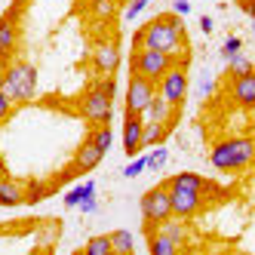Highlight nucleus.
<instances>
[{
	"label": "nucleus",
	"instance_id": "72a5a7b5",
	"mask_svg": "<svg viewBox=\"0 0 255 255\" xmlns=\"http://www.w3.org/2000/svg\"><path fill=\"white\" fill-rule=\"evenodd\" d=\"M172 12L175 15H188L191 12V3H188V0H172Z\"/></svg>",
	"mask_w": 255,
	"mask_h": 255
},
{
	"label": "nucleus",
	"instance_id": "9b49d317",
	"mask_svg": "<svg viewBox=\"0 0 255 255\" xmlns=\"http://www.w3.org/2000/svg\"><path fill=\"white\" fill-rule=\"evenodd\" d=\"M231 99L240 108H255V71L231 77Z\"/></svg>",
	"mask_w": 255,
	"mask_h": 255
},
{
	"label": "nucleus",
	"instance_id": "412c9836",
	"mask_svg": "<svg viewBox=\"0 0 255 255\" xmlns=\"http://www.w3.org/2000/svg\"><path fill=\"white\" fill-rule=\"evenodd\" d=\"M89 194H96V181H83V185L71 188V191L65 194V206H80V200L89 197Z\"/></svg>",
	"mask_w": 255,
	"mask_h": 255
},
{
	"label": "nucleus",
	"instance_id": "423d86ee",
	"mask_svg": "<svg viewBox=\"0 0 255 255\" xmlns=\"http://www.w3.org/2000/svg\"><path fill=\"white\" fill-rule=\"evenodd\" d=\"M141 222L148 231H154L157 225H163L166 218H175L172 215V197H169V185H157L151 188L148 194L141 197Z\"/></svg>",
	"mask_w": 255,
	"mask_h": 255
},
{
	"label": "nucleus",
	"instance_id": "6ab92c4d",
	"mask_svg": "<svg viewBox=\"0 0 255 255\" xmlns=\"http://www.w3.org/2000/svg\"><path fill=\"white\" fill-rule=\"evenodd\" d=\"M169 135L166 123H144V148H154V144H163V138Z\"/></svg>",
	"mask_w": 255,
	"mask_h": 255
},
{
	"label": "nucleus",
	"instance_id": "f257e3e1",
	"mask_svg": "<svg viewBox=\"0 0 255 255\" xmlns=\"http://www.w3.org/2000/svg\"><path fill=\"white\" fill-rule=\"evenodd\" d=\"M135 46L163 49V52H172V56H178V52L185 49V25L178 22L175 12L157 15V19H151L144 28H138V34L132 37V49H135Z\"/></svg>",
	"mask_w": 255,
	"mask_h": 255
},
{
	"label": "nucleus",
	"instance_id": "473e14b6",
	"mask_svg": "<svg viewBox=\"0 0 255 255\" xmlns=\"http://www.w3.org/2000/svg\"><path fill=\"white\" fill-rule=\"evenodd\" d=\"M77 209H83L86 215H93V212L99 209V200H96V194H89V197H83V200H80V206H77Z\"/></svg>",
	"mask_w": 255,
	"mask_h": 255
},
{
	"label": "nucleus",
	"instance_id": "bb28decb",
	"mask_svg": "<svg viewBox=\"0 0 255 255\" xmlns=\"http://www.w3.org/2000/svg\"><path fill=\"white\" fill-rule=\"evenodd\" d=\"M89 138H93V141L99 144V148L108 154V148H111V126H108V123L96 126V129H93V135H89Z\"/></svg>",
	"mask_w": 255,
	"mask_h": 255
},
{
	"label": "nucleus",
	"instance_id": "c756f323",
	"mask_svg": "<svg viewBox=\"0 0 255 255\" xmlns=\"http://www.w3.org/2000/svg\"><path fill=\"white\" fill-rule=\"evenodd\" d=\"M240 49H243V40H240V37H228V40L222 43V56L231 59V56H237Z\"/></svg>",
	"mask_w": 255,
	"mask_h": 255
},
{
	"label": "nucleus",
	"instance_id": "f8f14e48",
	"mask_svg": "<svg viewBox=\"0 0 255 255\" xmlns=\"http://www.w3.org/2000/svg\"><path fill=\"white\" fill-rule=\"evenodd\" d=\"M15 43H19V22H15V15H3L0 19V59H6L15 52Z\"/></svg>",
	"mask_w": 255,
	"mask_h": 255
},
{
	"label": "nucleus",
	"instance_id": "2f4dec72",
	"mask_svg": "<svg viewBox=\"0 0 255 255\" xmlns=\"http://www.w3.org/2000/svg\"><path fill=\"white\" fill-rule=\"evenodd\" d=\"M9 102H12V99L3 93V86H0V123H3V120L9 117V111H12V105H9Z\"/></svg>",
	"mask_w": 255,
	"mask_h": 255
},
{
	"label": "nucleus",
	"instance_id": "f3484780",
	"mask_svg": "<svg viewBox=\"0 0 255 255\" xmlns=\"http://www.w3.org/2000/svg\"><path fill=\"white\" fill-rule=\"evenodd\" d=\"M148 249H151V255H175L181 246L172 240V237H166L163 231H148Z\"/></svg>",
	"mask_w": 255,
	"mask_h": 255
},
{
	"label": "nucleus",
	"instance_id": "58836bf2",
	"mask_svg": "<svg viewBox=\"0 0 255 255\" xmlns=\"http://www.w3.org/2000/svg\"><path fill=\"white\" fill-rule=\"evenodd\" d=\"M252 31H255V28H252Z\"/></svg>",
	"mask_w": 255,
	"mask_h": 255
},
{
	"label": "nucleus",
	"instance_id": "cd10ccee",
	"mask_svg": "<svg viewBox=\"0 0 255 255\" xmlns=\"http://www.w3.org/2000/svg\"><path fill=\"white\" fill-rule=\"evenodd\" d=\"M117 0H93V15L96 19H111Z\"/></svg>",
	"mask_w": 255,
	"mask_h": 255
},
{
	"label": "nucleus",
	"instance_id": "2eb2a0df",
	"mask_svg": "<svg viewBox=\"0 0 255 255\" xmlns=\"http://www.w3.org/2000/svg\"><path fill=\"white\" fill-rule=\"evenodd\" d=\"M102 157H105V151L99 148V144L93 141V138H86L80 148H77V157H74V166L80 169V172H89V169H96L99 163H102Z\"/></svg>",
	"mask_w": 255,
	"mask_h": 255
},
{
	"label": "nucleus",
	"instance_id": "1a4fd4ad",
	"mask_svg": "<svg viewBox=\"0 0 255 255\" xmlns=\"http://www.w3.org/2000/svg\"><path fill=\"white\" fill-rule=\"evenodd\" d=\"M144 148V117L141 114H126L123 117V151L135 157Z\"/></svg>",
	"mask_w": 255,
	"mask_h": 255
},
{
	"label": "nucleus",
	"instance_id": "7c9ffc66",
	"mask_svg": "<svg viewBox=\"0 0 255 255\" xmlns=\"http://www.w3.org/2000/svg\"><path fill=\"white\" fill-rule=\"evenodd\" d=\"M43 194H46V188H43V185H34V181H31L28 191H25V200H28V203H37V200H43Z\"/></svg>",
	"mask_w": 255,
	"mask_h": 255
},
{
	"label": "nucleus",
	"instance_id": "4c0bfd02",
	"mask_svg": "<svg viewBox=\"0 0 255 255\" xmlns=\"http://www.w3.org/2000/svg\"><path fill=\"white\" fill-rule=\"evenodd\" d=\"M25 3H31V0H12V6H25Z\"/></svg>",
	"mask_w": 255,
	"mask_h": 255
},
{
	"label": "nucleus",
	"instance_id": "c9c22d12",
	"mask_svg": "<svg viewBox=\"0 0 255 255\" xmlns=\"http://www.w3.org/2000/svg\"><path fill=\"white\" fill-rule=\"evenodd\" d=\"M209 93H212V80L203 77V83H200V96H209Z\"/></svg>",
	"mask_w": 255,
	"mask_h": 255
},
{
	"label": "nucleus",
	"instance_id": "6e6552de",
	"mask_svg": "<svg viewBox=\"0 0 255 255\" xmlns=\"http://www.w3.org/2000/svg\"><path fill=\"white\" fill-rule=\"evenodd\" d=\"M157 93L166 99L169 105H175V108L185 105V96H188V74H185V65H172L166 74L157 80Z\"/></svg>",
	"mask_w": 255,
	"mask_h": 255
},
{
	"label": "nucleus",
	"instance_id": "393cba45",
	"mask_svg": "<svg viewBox=\"0 0 255 255\" xmlns=\"http://www.w3.org/2000/svg\"><path fill=\"white\" fill-rule=\"evenodd\" d=\"M144 169H148V154H135V157L123 166V175H126V178H135V175H141Z\"/></svg>",
	"mask_w": 255,
	"mask_h": 255
},
{
	"label": "nucleus",
	"instance_id": "b1692460",
	"mask_svg": "<svg viewBox=\"0 0 255 255\" xmlns=\"http://www.w3.org/2000/svg\"><path fill=\"white\" fill-rule=\"evenodd\" d=\"M228 71H231V77H240V74H249V71H255V65H252V59H246V56H231L228 59Z\"/></svg>",
	"mask_w": 255,
	"mask_h": 255
},
{
	"label": "nucleus",
	"instance_id": "a878e982",
	"mask_svg": "<svg viewBox=\"0 0 255 255\" xmlns=\"http://www.w3.org/2000/svg\"><path fill=\"white\" fill-rule=\"evenodd\" d=\"M166 160H169V151L166 148H163V144H154V151L148 154V169H163V166H166Z\"/></svg>",
	"mask_w": 255,
	"mask_h": 255
},
{
	"label": "nucleus",
	"instance_id": "4468645a",
	"mask_svg": "<svg viewBox=\"0 0 255 255\" xmlns=\"http://www.w3.org/2000/svg\"><path fill=\"white\" fill-rule=\"evenodd\" d=\"M93 65L99 74H114L117 65H120V49L114 43H99L93 52Z\"/></svg>",
	"mask_w": 255,
	"mask_h": 255
},
{
	"label": "nucleus",
	"instance_id": "39448f33",
	"mask_svg": "<svg viewBox=\"0 0 255 255\" xmlns=\"http://www.w3.org/2000/svg\"><path fill=\"white\" fill-rule=\"evenodd\" d=\"M172 65H188L185 56H172V52H163V49H148V46H135L132 49V59H129V71L132 74H144L151 80H160Z\"/></svg>",
	"mask_w": 255,
	"mask_h": 255
},
{
	"label": "nucleus",
	"instance_id": "7ed1b4c3",
	"mask_svg": "<svg viewBox=\"0 0 255 255\" xmlns=\"http://www.w3.org/2000/svg\"><path fill=\"white\" fill-rule=\"evenodd\" d=\"M111 105H114V80L111 74H102L80 99V114L86 123L102 126V123H111Z\"/></svg>",
	"mask_w": 255,
	"mask_h": 255
},
{
	"label": "nucleus",
	"instance_id": "dca6fc26",
	"mask_svg": "<svg viewBox=\"0 0 255 255\" xmlns=\"http://www.w3.org/2000/svg\"><path fill=\"white\" fill-rule=\"evenodd\" d=\"M25 203V188L15 178H0V206H22Z\"/></svg>",
	"mask_w": 255,
	"mask_h": 255
},
{
	"label": "nucleus",
	"instance_id": "f704fd0d",
	"mask_svg": "<svg viewBox=\"0 0 255 255\" xmlns=\"http://www.w3.org/2000/svg\"><path fill=\"white\" fill-rule=\"evenodd\" d=\"M237 6H240L246 15H252V19H255V0H237Z\"/></svg>",
	"mask_w": 255,
	"mask_h": 255
},
{
	"label": "nucleus",
	"instance_id": "9d476101",
	"mask_svg": "<svg viewBox=\"0 0 255 255\" xmlns=\"http://www.w3.org/2000/svg\"><path fill=\"white\" fill-rule=\"evenodd\" d=\"M169 197H172V215L175 218H191L203 209V197L200 191H181V188H169Z\"/></svg>",
	"mask_w": 255,
	"mask_h": 255
},
{
	"label": "nucleus",
	"instance_id": "f03ea898",
	"mask_svg": "<svg viewBox=\"0 0 255 255\" xmlns=\"http://www.w3.org/2000/svg\"><path fill=\"white\" fill-rule=\"evenodd\" d=\"M252 160H255V138H246V135L225 138V141L212 144V151H209V163L218 172H240Z\"/></svg>",
	"mask_w": 255,
	"mask_h": 255
},
{
	"label": "nucleus",
	"instance_id": "4be33fe9",
	"mask_svg": "<svg viewBox=\"0 0 255 255\" xmlns=\"http://www.w3.org/2000/svg\"><path fill=\"white\" fill-rule=\"evenodd\" d=\"M108 252H114V243H111V237H108V234L89 237V243H86V255H108Z\"/></svg>",
	"mask_w": 255,
	"mask_h": 255
},
{
	"label": "nucleus",
	"instance_id": "0eeeda50",
	"mask_svg": "<svg viewBox=\"0 0 255 255\" xmlns=\"http://www.w3.org/2000/svg\"><path fill=\"white\" fill-rule=\"evenodd\" d=\"M157 96V80L144 77V74H132L129 71V86H126V114H144L148 105Z\"/></svg>",
	"mask_w": 255,
	"mask_h": 255
},
{
	"label": "nucleus",
	"instance_id": "5701e85b",
	"mask_svg": "<svg viewBox=\"0 0 255 255\" xmlns=\"http://www.w3.org/2000/svg\"><path fill=\"white\" fill-rule=\"evenodd\" d=\"M157 231H163L166 237H172V240H175L178 246H185V237H188V231L181 228V218H178V222H172V218H166V222H163V225H157Z\"/></svg>",
	"mask_w": 255,
	"mask_h": 255
},
{
	"label": "nucleus",
	"instance_id": "20e7f679",
	"mask_svg": "<svg viewBox=\"0 0 255 255\" xmlns=\"http://www.w3.org/2000/svg\"><path fill=\"white\" fill-rule=\"evenodd\" d=\"M3 93L12 99V102H31L34 93H37V68L25 59H15L12 65L6 62V71H3Z\"/></svg>",
	"mask_w": 255,
	"mask_h": 255
},
{
	"label": "nucleus",
	"instance_id": "ddd939ff",
	"mask_svg": "<svg viewBox=\"0 0 255 255\" xmlns=\"http://www.w3.org/2000/svg\"><path fill=\"white\" fill-rule=\"evenodd\" d=\"M175 114H178V108H175V105H169L166 99L157 93V96H154V102L148 105V111H144L141 117H144V123H166V126H172Z\"/></svg>",
	"mask_w": 255,
	"mask_h": 255
},
{
	"label": "nucleus",
	"instance_id": "aec40b11",
	"mask_svg": "<svg viewBox=\"0 0 255 255\" xmlns=\"http://www.w3.org/2000/svg\"><path fill=\"white\" fill-rule=\"evenodd\" d=\"M111 243H114V252H120V255L135 252V240H132V234H129V231H123V228L111 234Z\"/></svg>",
	"mask_w": 255,
	"mask_h": 255
},
{
	"label": "nucleus",
	"instance_id": "e433bc0d",
	"mask_svg": "<svg viewBox=\"0 0 255 255\" xmlns=\"http://www.w3.org/2000/svg\"><path fill=\"white\" fill-rule=\"evenodd\" d=\"M200 28H203V34L212 31V19H209V15H203V19H200Z\"/></svg>",
	"mask_w": 255,
	"mask_h": 255
},
{
	"label": "nucleus",
	"instance_id": "a211bd4d",
	"mask_svg": "<svg viewBox=\"0 0 255 255\" xmlns=\"http://www.w3.org/2000/svg\"><path fill=\"white\" fill-rule=\"evenodd\" d=\"M169 188H181V191H203L206 188V178L197 175V172H178L166 181Z\"/></svg>",
	"mask_w": 255,
	"mask_h": 255
},
{
	"label": "nucleus",
	"instance_id": "c85d7f7f",
	"mask_svg": "<svg viewBox=\"0 0 255 255\" xmlns=\"http://www.w3.org/2000/svg\"><path fill=\"white\" fill-rule=\"evenodd\" d=\"M148 3H151V0H132V3L126 6V9H123V19H126V22H132V19H138V15L144 12V6H148Z\"/></svg>",
	"mask_w": 255,
	"mask_h": 255
}]
</instances>
